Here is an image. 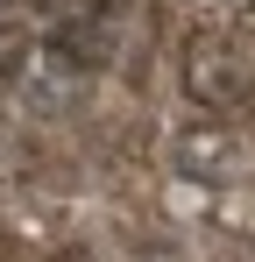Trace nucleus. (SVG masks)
Listing matches in <instances>:
<instances>
[{
  "mask_svg": "<svg viewBox=\"0 0 255 262\" xmlns=\"http://www.w3.org/2000/svg\"><path fill=\"white\" fill-rule=\"evenodd\" d=\"M177 78H184V99H192L199 114H220V121H227V114H248V99H255V71L227 43H213V36H192V43H184Z\"/></svg>",
  "mask_w": 255,
  "mask_h": 262,
  "instance_id": "f257e3e1",
  "label": "nucleus"
},
{
  "mask_svg": "<svg viewBox=\"0 0 255 262\" xmlns=\"http://www.w3.org/2000/svg\"><path fill=\"white\" fill-rule=\"evenodd\" d=\"M170 163H177V177H192V184H234V177L248 170V142H241L234 121H220V114H213V121L177 128Z\"/></svg>",
  "mask_w": 255,
  "mask_h": 262,
  "instance_id": "f03ea898",
  "label": "nucleus"
},
{
  "mask_svg": "<svg viewBox=\"0 0 255 262\" xmlns=\"http://www.w3.org/2000/svg\"><path fill=\"white\" fill-rule=\"evenodd\" d=\"M22 85L36 92L42 106H71L85 85H92V64H85L78 50L64 43V36H50V43H36V57H29V71H22Z\"/></svg>",
  "mask_w": 255,
  "mask_h": 262,
  "instance_id": "7ed1b4c3",
  "label": "nucleus"
},
{
  "mask_svg": "<svg viewBox=\"0 0 255 262\" xmlns=\"http://www.w3.org/2000/svg\"><path fill=\"white\" fill-rule=\"evenodd\" d=\"M29 57H36V36H29L22 21H0V85H7V78H22V71H29Z\"/></svg>",
  "mask_w": 255,
  "mask_h": 262,
  "instance_id": "20e7f679",
  "label": "nucleus"
},
{
  "mask_svg": "<svg viewBox=\"0 0 255 262\" xmlns=\"http://www.w3.org/2000/svg\"><path fill=\"white\" fill-rule=\"evenodd\" d=\"M36 7L64 29V21H78V14H92V7H114V0H36Z\"/></svg>",
  "mask_w": 255,
  "mask_h": 262,
  "instance_id": "39448f33",
  "label": "nucleus"
},
{
  "mask_svg": "<svg viewBox=\"0 0 255 262\" xmlns=\"http://www.w3.org/2000/svg\"><path fill=\"white\" fill-rule=\"evenodd\" d=\"M128 262H184V248H170V241H149V248H135Z\"/></svg>",
  "mask_w": 255,
  "mask_h": 262,
  "instance_id": "423d86ee",
  "label": "nucleus"
},
{
  "mask_svg": "<svg viewBox=\"0 0 255 262\" xmlns=\"http://www.w3.org/2000/svg\"><path fill=\"white\" fill-rule=\"evenodd\" d=\"M234 7H255V0H234Z\"/></svg>",
  "mask_w": 255,
  "mask_h": 262,
  "instance_id": "0eeeda50",
  "label": "nucleus"
}]
</instances>
